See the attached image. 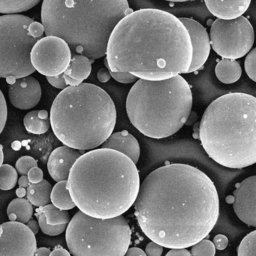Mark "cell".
I'll return each mask as SVG.
<instances>
[{"label":"cell","mask_w":256,"mask_h":256,"mask_svg":"<svg viewBox=\"0 0 256 256\" xmlns=\"http://www.w3.org/2000/svg\"><path fill=\"white\" fill-rule=\"evenodd\" d=\"M125 256H146V254L143 250H140L138 247H132V248H128L126 252Z\"/></svg>","instance_id":"42"},{"label":"cell","mask_w":256,"mask_h":256,"mask_svg":"<svg viewBox=\"0 0 256 256\" xmlns=\"http://www.w3.org/2000/svg\"><path fill=\"white\" fill-rule=\"evenodd\" d=\"M36 210L44 214L48 224H52V226L68 224L71 220V216H70L68 211L59 209L53 204H48L44 206H40V208H36Z\"/></svg>","instance_id":"25"},{"label":"cell","mask_w":256,"mask_h":256,"mask_svg":"<svg viewBox=\"0 0 256 256\" xmlns=\"http://www.w3.org/2000/svg\"><path fill=\"white\" fill-rule=\"evenodd\" d=\"M256 48H252L247 54L244 66L247 76L254 82H256Z\"/></svg>","instance_id":"32"},{"label":"cell","mask_w":256,"mask_h":256,"mask_svg":"<svg viewBox=\"0 0 256 256\" xmlns=\"http://www.w3.org/2000/svg\"><path fill=\"white\" fill-rule=\"evenodd\" d=\"M191 252L184 248H172L166 254V256H190Z\"/></svg>","instance_id":"40"},{"label":"cell","mask_w":256,"mask_h":256,"mask_svg":"<svg viewBox=\"0 0 256 256\" xmlns=\"http://www.w3.org/2000/svg\"><path fill=\"white\" fill-rule=\"evenodd\" d=\"M28 32L30 35L35 38H42L43 34H44V28L42 24L34 22L28 28Z\"/></svg>","instance_id":"37"},{"label":"cell","mask_w":256,"mask_h":256,"mask_svg":"<svg viewBox=\"0 0 256 256\" xmlns=\"http://www.w3.org/2000/svg\"><path fill=\"white\" fill-rule=\"evenodd\" d=\"M52 188V184L44 179L38 184H30L26 188V198L36 208L48 204Z\"/></svg>","instance_id":"20"},{"label":"cell","mask_w":256,"mask_h":256,"mask_svg":"<svg viewBox=\"0 0 256 256\" xmlns=\"http://www.w3.org/2000/svg\"><path fill=\"white\" fill-rule=\"evenodd\" d=\"M215 72L222 83L230 84L240 78L242 68L236 60L222 59L217 64Z\"/></svg>","instance_id":"21"},{"label":"cell","mask_w":256,"mask_h":256,"mask_svg":"<svg viewBox=\"0 0 256 256\" xmlns=\"http://www.w3.org/2000/svg\"><path fill=\"white\" fill-rule=\"evenodd\" d=\"M131 238V228L122 215L102 220L79 210L66 229L67 246L74 256H124Z\"/></svg>","instance_id":"8"},{"label":"cell","mask_w":256,"mask_h":256,"mask_svg":"<svg viewBox=\"0 0 256 256\" xmlns=\"http://www.w3.org/2000/svg\"><path fill=\"white\" fill-rule=\"evenodd\" d=\"M132 12L126 0H44L41 16L46 36L94 61L106 56L114 29Z\"/></svg>","instance_id":"4"},{"label":"cell","mask_w":256,"mask_h":256,"mask_svg":"<svg viewBox=\"0 0 256 256\" xmlns=\"http://www.w3.org/2000/svg\"><path fill=\"white\" fill-rule=\"evenodd\" d=\"M16 194H17L18 198H22L25 197L26 194V190H25V188H22V187H19L17 190H16Z\"/></svg>","instance_id":"48"},{"label":"cell","mask_w":256,"mask_h":256,"mask_svg":"<svg viewBox=\"0 0 256 256\" xmlns=\"http://www.w3.org/2000/svg\"><path fill=\"white\" fill-rule=\"evenodd\" d=\"M209 38L210 47L223 59H239L252 48L254 30L244 16L230 20L216 19L211 26Z\"/></svg>","instance_id":"10"},{"label":"cell","mask_w":256,"mask_h":256,"mask_svg":"<svg viewBox=\"0 0 256 256\" xmlns=\"http://www.w3.org/2000/svg\"><path fill=\"white\" fill-rule=\"evenodd\" d=\"M22 14L0 16V78L10 84L35 72L30 53L41 38L30 35L28 28L34 22Z\"/></svg>","instance_id":"9"},{"label":"cell","mask_w":256,"mask_h":256,"mask_svg":"<svg viewBox=\"0 0 256 256\" xmlns=\"http://www.w3.org/2000/svg\"><path fill=\"white\" fill-rule=\"evenodd\" d=\"M192 256H214L216 254V248L214 242L204 238L199 242L192 246Z\"/></svg>","instance_id":"30"},{"label":"cell","mask_w":256,"mask_h":256,"mask_svg":"<svg viewBox=\"0 0 256 256\" xmlns=\"http://www.w3.org/2000/svg\"><path fill=\"white\" fill-rule=\"evenodd\" d=\"M36 248L35 234L26 224L13 221L0 224V256H34Z\"/></svg>","instance_id":"12"},{"label":"cell","mask_w":256,"mask_h":256,"mask_svg":"<svg viewBox=\"0 0 256 256\" xmlns=\"http://www.w3.org/2000/svg\"><path fill=\"white\" fill-rule=\"evenodd\" d=\"M8 118V108L4 94L0 90V134L4 131Z\"/></svg>","instance_id":"33"},{"label":"cell","mask_w":256,"mask_h":256,"mask_svg":"<svg viewBox=\"0 0 256 256\" xmlns=\"http://www.w3.org/2000/svg\"><path fill=\"white\" fill-rule=\"evenodd\" d=\"M50 250L46 247H41V248H36V250L35 254L34 256H50Z\"/></svg>","instance_id":"46"},{"label":"cell","mask_w":256,"mask_h":256,"mask_svg":"<svg viewBox=\"0 0 256 256\" xmlns=\"http://www.w3.org/2000/svg\"><path fill=\"white\" fill-rule=\"evenodd\" d=\"M7 214L10 221L28 222L34 215V208L28 199L17 198L10 202L7 208Z\"/></svg>","instance_id":"23"},{"label":"cell","mask_w":256,"mask_h":256,"mask_svg":"<svg viewBox=\"0 0 256 256\" xmlns=\"http://www.w3.org/2000/svg\"><path fill=\"white\" fill-rule=\"evenodd\" d=\"M83 154L66 145L55 149L48 160V170L52 179L56 182L67 180L73 164Z\"/></svg>","instance_id":"16"},{"label":"cell","mask_w":256,"mask_h":256,"mask_svg":"<svg viewBox=\"0 0 256 256\" xmlns=\"http://www.w3.org/2000/svg\"><path fill=\"white\" fill-rule=\"evenodd\" d=\"M24 125L28 132L34 134H42L50 128L49 114L46 110H32L25 115Z\"/></svg>","instance_id":"19"},{"label":"cell","mask_w":256,"mask_h":256,"mask_svg":"<svg viewBox=\"0 0 256 256\" xmlns=\"http://www.w3.org/2000/svg\"><path fill=\"white\" fill-rule=\"evenodd\" d=\"M110 76L114 79L116 82L122 84H131L137 82L139 79L136 76H132L128 72H112L108 70Z\"/></svg>","instance_id":"34"},{"label":"cell","mask_w":256,"mask_h":256,"mask_svg":"<svg viewBox=\"0 0 256 256\" xmlns=\"http://www.w3.org/2000/svg\"><path fill=\"white\" fill-rule=\"evenodd\" d=\"M71 59L68 44L56 36L42 38L36 43L30 53L32 66L46 77L64 74Z\"/></svg>","instance_id":"11"},{"label":"cell","mask_w":256,"mask_h":256,"mask_svg":"<svg viewBox=\"0 0 256 256\" xmlns=\"http://www.w3.org/2000/svg\"><path fill=\"white\" fill-rule=\"evenodd\" d=\"M136 164L110 149L80 156L70 170L67 188L76 206L94 218L122 215L134 204L140 188Z\"/></svg>","instance_id":"3"},{"label":"cell","mask_w":256,"mask_h":256,"mask_svg":"<svg viewBox=\"0 0 256 256\" xmlns=\"http://www.w3.org/2000/svg\"><path fill=\"white\" fill-rule=\"evenodd\" d=\"M35 216L38 218V224L43 233L49 236H56L64 233L68 226V224H58V226L48 224L44 214L36 210Z\"/></svg>","instance_id":"29"},{"label":"cell","mask_w":256,"mask_h":256,"mask_svg":"<svg viewBox=\"0 0 256 256\" xmlns=\"http://www.w3.org/2000/svg\"><path fill=\"white\" fill-rule=\"evenodd\" d=\"M92 62L94 61L83 55H74L64 74L82 83L90 74Z\"/></svg>","instance_id":"22"},{"label":"cell","mask_w":256,"mask_h":256,"mask_svg":"<svg viewBox=\"0 0 256 256\" xmlns=\"http://www.w3.org/2000/svg\"><path fill=\"white\" fill-rule=\"evenodd\" d=\"M64 79H65L68 86H78V85L82 84L80 82H78V80H74V79L70 78V76H66V74H64Z\"/></svg>","instance_id":"47"},{"label":"cell","mask_w":256,"mask_h":256,"mask_svg":"<svg viewBox=\"0 0 256 256\" xmlns=\"http://www.w3.org/2000/svg\"><path fill=\"white\" fill-rule=\"evenodd\" d=\"M28 178L30 184H38L41 182L44 178L42 170L38 167H34L29 170Z\"/></svg>","instance_id":"35"},{"label":"cell","mask_w":256,"mask_h":256,"mask_svg":"<svg viewBox=\"0 0 256 256\" xmlns=\"http://www.w3.org/2000/svg\"><path fill=\"white\" fill-rule=\"evenodd\" d=\"M34 167H38L37 162L35 158L29 156H24L20 157L16 164V169L18 174L22 175H28V172L31 168Z\"/></svg>","instance_id":"31"},{"label":"cell","mask_w":256,"mask_h":256,"mask_svg":"<svg viewBox=\"0 0 256 256\" xmlns=\"http://www.w3.org/2000/svg\"><path fill=\"white\" fill-rule=\"evenodd\" d=\"M116 110L112 97L92 84L62 90L54 100L50 122L56 137L78 150L101 146L113 133Z\"/></svg>","instance_id":"6"},{"label":"cell","mask_w":256,"mask_h":256,"mask_svg":"<svg viewBox=\"0 0 256 256\" xmlns=\"http://www.w3.org/2000/svg\"><path fill=\"white\" fill-rule=\"evenodd\" d=\"M190 37L192 47V60L186 74L200 70L209 58L210 43L206 30L196 20L187 18H179Z\"/></svg>","instance_id":"13"},{"label":"cell","mask_w":256,"mask_h":256,"mask_svg":"<svg viewBox=\"0 0 256 256\" xmlns=\"http://www.w3.org/2000/svg\"><path fill=\"white\" fill-rule=\"evenodd\" d=\"M26 226L29 227V228L34 232V234H37L40 232V224H38V222H37V221H36L35 220H30L26 222Z\"/></svg>","instance_id":"43"},{"label":"cell","mask_w":256,"mask_h":256,"mask_svg":"<svg viewBox=\"0 0 256 256\" xmlns=\"http://www.w3.org/2000/svg\"><path fill=\"white\" fill-rule=\"evenodd\" d=\"M18 174L17 170L10 164H2L0 166V190H12L17 185Z\"/></svg>","instance_id":"27"},{"label":"cell","mask_w":256,"mask_h":256,"mask_svg":"<svg viewBox=\"0 0 256 256\" xmlns=\"http://www.w3.org/2000/svg\"><path fill=\"white\" fill-rule=\"evenodd\" d=\"M192 60L190 37L178 18L162 10L143 8L115 26L104 62L112 72L160 82L186 74Z\"/></svg>","instance_id":"2"},{"label":"cell","mask_w":256,"mask_h":256,"mask_svg":"<svg viewBox=\"0 0 256 256\" xmlns=\"http://www.w3.org/2000/svg\"><path fill=\"white\" fill-rule=\"evenodd\" d=\"M238 256H256V230L250 232L242 240L238 248Z\"/></svg>","instance_id":"28"},{"label":"cell","mask_w":256,"mask_h":256,"mask_svg":"<svg viewBox=\"0 0 256 256\" xmlns=\"http://www.w3.org/2000/svg\"><path fill=\"white\" fill-rule=\"evenodd\" d=\"M4 146L2 144H0V166L4 164Z\"/></svg>","instance_id":"49"},{"label":"cell","mask_w":256,"mask_h":256,"mask_svg":"<svg viewBox=\"0 0 256 256\" xmlns=\"http://www.w3.org/2000/svg\"><path fill=\"white\" fill-rule=\"evenodd\" d=\"M192 108V92L181 76L160 82L139 79L126 98L131 124L146 137L162 139L178 132Z\"/></svg>","instance_id":"7"},{"label":"cell","mask_w":256,"mask_h":256,"mask_svg":"<svg viewBox=\"0 0 256 256\" xmlns=\"http://www.w3.org/2000/svg\"><path fill=\"white\" fill-rule=\"evenodd\" d=\"M47 80L54 88H58V89L64 90L68 86L64 79V74L54 76V77H47Z\"/></svg>","instance_id":"36"},{"label":"cell","mask_w":256,"mask_h":256,"mask_svg":"<svg viewBox=\"0 0 256 256\" xmlns=\"http://www.w3.org/2000/svg\"><path fill=\"white\" fill-rule=\"evenodd\" d=\"M50 202L55 206L64 210H68L76 208V204L67 188V180L60 181L52 188Z\"/></svg>","instance_id":"24"},{"label":"cell","mask_w":256,"mask_h":256,"mask_svg":"<svg viewBox=\"0 0 256 256\" xmlns=\"http://www.w3.org/2000/svg\"><path fill=\"white\" fill-rule=\"evenodd\" d=\"M40 0H0V13L17 14L28 11L40 4Z\"/></svg>","instance_id":"26"},{"label":"cell","mask_w":256,"mask_h":256,"mask_svg":"<svg viewBox=\"0 0 256 256\" xmlns=\"http://www.w3.org/2000/svg\"><path fill=\"white\" fill-rule=\"evenodd\" d=\"M101 146V148L114 150L124 154L136 164L138 162L140 157L138 142L126 130L112 133Z\"/></svg>","instance_id":"17"},{"label":"cell","mask_w":256,"mask_h":256,"mask_svg":"<svg viewBox=\"0 0 256 256\" xmlns=\"http://www.w3.org/2000/svg\"><path fill=\"white\" fill-rule=\"evenodd\" d=\"M41 97L40 82L31 76L17 79L8 90L10 102L20 110L34 108L40 102Z\"/></svg>","instance_id":"15"},{"label":"cell","mask_w":256,"mask_h":256,"mask_svg":"<svg viewBox=\"0 0 256 256\" xmlns=\"http://www.w3.org/2000/svg\"><path fill=\"white\" fill-rule=\"evenodd\" d=\"M214 244L216 250H223L228 245V240L224 235L218 234L214 238Z\"/></svg>","instance_id":"39"},{"label":"cell","mask_w":256,"mask_h":256,"mask_svg":"<svg viewBox=\"0 0 256 256\" xmlns=\"http://www.w3.org/2000/svg\"><path fill=\"white\" fill-rule=\"evenodd\" d=\"M206 8L210 12L220 20H230L242 16L250 7V0L222 1L206 0Z\"/></svg>","instance_id":"18"},{"label":"cell","mask_w":256,"mask_h":256,"mask_svg":"<svg viewBox=\"0 0 256 256\" xmlns=\"http://www.w3.org/2000/svg\"><path fill=\"white\" fill-rule=\"evenodd\" d=\"M199 138L220 166L241 169L256 164V97L230 92L214 100L202 116Z\"/></svg>","instance_id":"5"},{"label":"cell","mask_w":256,"mask_h":256,"mask_svg":"<svg viewBox=\"0 0 256 256\" xmlns=\"http://www.w3.org/2000/svg\"><path fill=\"white\" fill-rule=\"evenodd\" d=\"M145 252L146 256H160L163 252V246L152 241L146 245Z\"/></svg>","instance_id":"38"},{"label":"cell","mask_w":256,"mask_h":256,"mask_svg":"<svg viewBox=\"0 0 256 256\" xmlns=\"http://www.w3.org/2000/svg\"><path fill=\"white\" fill-rule=\"evenodd\" d=\"M97 77H98V80H100V82H102V83H106V82L110 80L112 76H110L108 68H101V70L98 72Z\"/></svg>","instance_id":"41"},{"label":"cell","mask_w":256,"mask_h":256,"mask_svg":"<svg viewBox=\"0 0 256 256\" xmlns=\"http://www.w3.org/2000/svg\"><path fill=\"white\" fill-rule=\"evenodd\" d=\"M234 210L236 216L248 226L256 227V176L244 180L234 191Z\"/></svg>","instance_id":"14"},{"label":"cell","mask_w":256,"mask_h":256,"mask_svg":"<svg viewBox=\"0 0 256 256\" xmlns=\"http://www.w3.org/2000/svg\"><path fill=\"white\" fill-rule=\"evenodd\" d=\"M134 210L148 239L168 248H186L209 236L220 216V199L202 170L169 164L140 184Z\"/></svg>","instance_id":"1"},{"label":"cell","mask_w":256,"mask_h":256,"mask_svg":"<svg viewBox=\"0 0 256 256\" xmlns=\"http://www.w3.org/2000/svg\"><path fill=\"white\" fill-rule=\"evenodd\" d=\"M50 256H71V253L70 252L67 251L64 248H55L53 251L50 252Z\"/></svg>","instance_id":"44"},{"label":"cell","mask_w":256,"mask_h":256,"mask_svg":"<svg viewBox=\"0 0 256 256\" xmlns=\"http://www.w3.org/2000/svg\"><path fill=\"white\" fill-rule=\"evenodd\" d=\"M18 184L19 187L26 188L29 186L30 182L29 179H28L26 175H22V176L19 178L18 180Z\"/></svg>","instance_id":"45"}]
</instances>
